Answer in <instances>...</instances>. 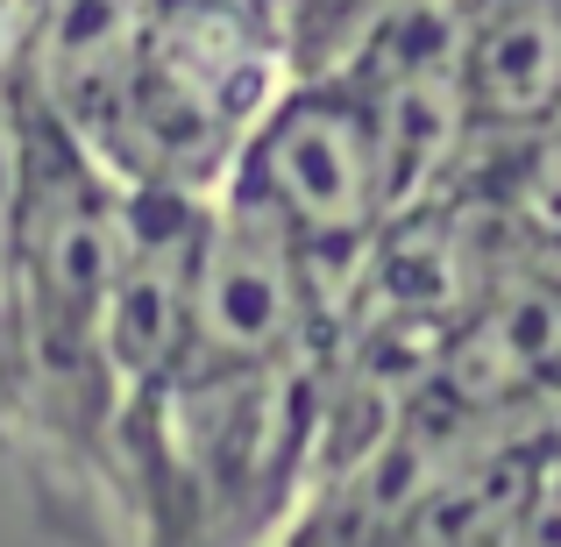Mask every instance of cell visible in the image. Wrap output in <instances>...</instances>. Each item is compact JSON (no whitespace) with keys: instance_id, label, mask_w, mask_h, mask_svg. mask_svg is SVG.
<instances>
[{"instance_id":"obj_1","label":"cell","mask_w":561,"mask_h":547,"mask_svg":"<svg viewBox=\"0 0 561 547\" xmlns=\"http://www.w3.org/2000/svg\"><path fill=\"white\" fill-rule=\"evenodd\" d=\"M220 185L249 192L271 220H285V235L313 257L334 299L356 277V263L370 257L383 220L398 214L377 114L342 71L285 79V93L249 122Z\"/></svg>"},{"instance_id":"obj_2","label":"cell","mask_w":561,"mask_h":547,"mask_svg":"<svg viewBox=\"0 0 561 547\" xmlns=\"http://www.w3.org/2000/svg\"><path fill=\"white\" fill-rule=\"evenodd\" d=\"M462 100L491 150L561 122V0H483L462 14Z\"/></svg>"}]
</instances>
